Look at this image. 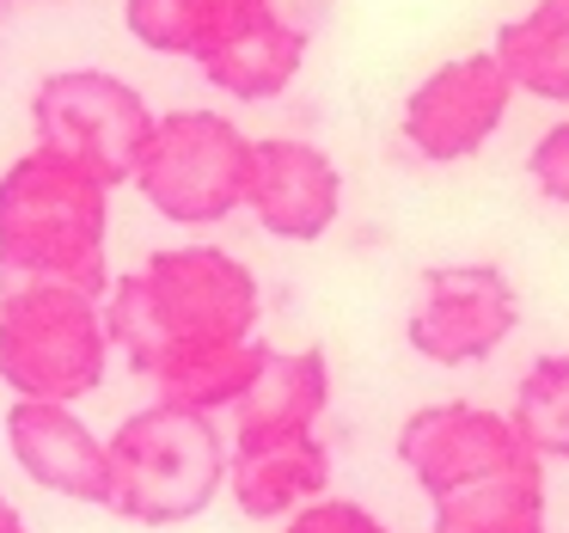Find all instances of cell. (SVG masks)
Returning a JSON list of instances; mask_svg holds the SVG:
<instances>
[{
  "instance_id": "6da1fadb",
  "label": "cell",
  "mask_w": 569,
  "mask_h": 533,
  "mask_svg": "<svg viewBox=\"0 0 569 533\" xmlns=\"http://www.w3.org/2000/svg\"><path fill=\"white\" fill-rule=\"evenodd\" d=\"M99 307L111 356H123L160 393L172 374L258 337L263 288L221 246H166L148 251L141 270L111 276Z\"/></svg>"
},
{
  "instance_id": "7a4b0ae2",
  "label": "cell",
  "mask_w": 569,
  "mask_h": 533,
  "mask_svg": "<svg viewBox=\"0 0 569 533\" xmlns=\"http://www.w3.org/2000/svg\"><path fill=\"white\" fill-rule=\"evenodd\" d=\"M111 190L80 166L26 148L0 172V295L31 283L80 288L104 300L111 288Z\"/></svg>"
},
{
  "instance_id": "3957f363",
  "label": "cell",
  "mask_w": 569,
  "mask_h": 533,
  "mask_svg": "<svg viewBox=\"0 0 569 533\" xmlns=\"http://www.w3.org/2000/svg\"><path fill=\"white\" fill-rule=\"evenodd\" d=\"M111 460V515L136 527H184L227 491V435L202 411L153 398L148 411L117 423L104 442Z\"/></svg>"
},
{
  "instance_id": "277c9868",
  "label": "cell",
  "mask_w": 569,
  "mask_h": 533,
  "mask_svg": "<svg viewBox=\"0 0 569 533\" xmlns=\"http://www.w3.org/2000/svg\"><path fill=\"white\" fill-rule=\"evenodd\" d=\"M104 368H111V337L92 295L56 283L0 295V386L13 398L74 405L104 386Z\"/></svg>"
},
{
  "instance_id": "5b68a950",
  "label": "cell",
  "mask_w": 569,
  "mask_h": 533,
  "mask_svg": "<svg viewBox=\"0 0 569 533\" xmlns=\"http://www.w3.org/2000/svg\"><path fill=\"white\" fill-rule=\"evenodd\" d=\"M251 136L221 111H166L136 160L129 185L172 227H214L246 209Z\"/></svg>"
},
{
  "instance_id": "8992f818",
  "label": "cell",
  "mask_w": 569,
  "mask_h": 533,
  "mask_svg": "<svg viewBox=\"0 0 569 533\" xmlns=\"http://www.w3.org/2000/svg\"><path fill=\"white\" fill-rule=\"evenodd\" d=\"M153 136V111L111 68H56L31 92V148L80 166L104 190L129 185Z\"/></svg>"
},
{
  "instance_id": "52a82bcc",
  "label": "cell",
  "mask_w": 569,
  "mask_h": 533,
  "mask_svg": "<svg viewBox=\"0 0 569 533\" xmlns=\"http://www.w3.org/2000/svg\"><path fill=\"white\" fill-rule=\"evenodd\" d=\"M520 325V295L502 264H429L405 337L435 368L490 362Z\"/></svg>"
},
{
  "instance_id": "ba28073f",
  "label": "cell",
  "mask_w": 569,
  "mask_h": 533,
  "mask_svg": "<svg viewBox=\"0 0 569 533\" xmlns=\"http://www.w3.org/2000/svg\"><path fill=\"white\" fill-rule=\"evenodd\" d=\"M398 466L417 478V491L429 503H441V496L466 491L478 478L539 466V460L527 454V442L515 435V423L502 411L441 398V405H422L405 417V430H398Z\"/></svg>"
},
{
  "instance_id": "9c48e42d",
  "label": "cell",
  "mask_w": 569,
  "mask_h": 533,
  "mask_svg": "<svg viewBox=\"0 0 569 533\" xmlns=\"http://www.w3.org/2000/svg\"><path fill=\"white\" fill-rule=\"evenodd\" d=\"M515 87H508L502 62L490 50H471L459 62H441L429 80H417V92L405 99V141L417 148V160L429 166H459L502 129Z\"/></svg>"
},
{
  "instance_id": "30bf717a",
  "label": "cell",
  "mask_w": 569,
  "mask_h": 533,
  "mask_svg": "<svg viewBox=\"0 0 569 533\" xmlns=\"http://www.w3.org/2000/svg\"><path fill=\"white\" fill-rule=\"evenodd\" d=\"M246 209L258 227L288 246H312L337 227L343 215V172L325 148L295 136L251 141V178H246Z\"/></svg>"
},
{
  "instance_id": "8fae6325",
  "label": "cell",
  "mask_w": 569,
  "mask_h": 533,
  "mask_svg": "<svg viewBox=\"0 0 569 533\" xmlns=\"http://www.w3.org/2000/svg\"><path fill=\"white\" fill-rule=\"evenodd\" d=\"M7 447H13L19 472L38 491L87 503V509L111 503V460H104V442L87 430V417L74 405L13 398L7 405Z\"/></svg>"
},
{
  "instance_id": "7c38bea8",
  "label": "cell",
  "mask_w": 569,
  "mask_h": 533,
  "mask_svg": "<svg viewBox=\"0 0 569 533\" xmlns=\"http://www.w3.org/2000/svg\"><path fill=\"white\" fill-rule=\"evenodd\" d=\"M227 491L239 515L288 521L295 509L331 496V447L319 430L288 442H227Z\"/></svg>"
},
{
  "instance_id": "4fadbf2b",
  "label": "cell",
  "mask_w": 569,
  "mask_h": 533,
  "mask_svg": "<svg viewBox=\"0 0 569 533\" xmlns=\"http://www.w3.org/2000/svg\"><path fill=\"white\" fill-rule=\"evenodd\" d=\"M331 405V362L325 349H270L251 393L233 405V435L227 442H288L312 435Z\"/></svg>"
},
{
  "instance_id": "5bb4252c",
  "label": "cell",
  "mask_w": 569,
  "mask_h": 533,
  "mask_svg": "<svg viewBox=\"0 0 569 533\" xmlns=\"http://www.w3.org/2000/svg\"><path fill=\"white\" fill-rule=\"evenodd\" d=\"M300 62H307V31H300L295 19H282L276 7L258 19H246V26H233L221 43H209V50L197 56L202 80H209L214 92H227V99H239V105L282 99V92L295 87Z\"/></svg>"
},
{
  "instance_id": "9a60e30c",
  "label": "cell",
  "mask_w": 569,
  "mask_h": 533,
  "mask_svg": "<svg viewBox=\"0 0 569 533\" xmlns=\"http://www.w3.org/2000/svg\"><path fill=\"white\" fill-rule=\"evenodd\" d=\"M490 56L502 62L508 87L545 105H569V0H539L496 31Z\"/></svg>"
},
{
  "instance_id": "2e32d148",
  "label": "cell",
  "mask_w": 569,
  "mask_h": 533,
  "mask_svg": "<svg viewBox=\"0 0 569 533\" xmlns=\"http://www.w3.org/2000/svg\"><path fill=\"white\" fill-rule=\"evenodd\" d=\"M429 533H551L545 527V466L496 472L435 503Z\"/></svg>"
},
{
  "instance_id": "e0dca14e",
  "label": "cell",
  "mask_w": 569,
  "mask_h": 533,
  "mask_svg": "<svg viewBox=\"0 0 569 533\" xmlns=\"http://www.w3.org/2000/svg\"><path fill=\"white\" fill-rule=\"evenodd\" d=\"M258 13H270V7H246V0H123L129 38H136L141 50L190 56V62Z\"/></svg>"
},
{
  "instance_id": "ac0fdd59",
  "label": "cell",
  "mask_w": 569,
  "mask_h": 533,
  "mask_svg": "<svg viewBox=\"0 0 569 533\" xmlns=\"http://www.w3.org/2000/svg\"><path fill=\"white\" fill-rule=\"evenodd\" d=\"M527 454L539 460H569V349L563 356H539L515 386V411H502Z\"/></svg>"
},
{
  "instance_id": "d6986e66",
  "label": "cell",
  "mask_w": 569,
  "mask_h": 533,
  "mask_svg": "<svg viewBox=\"0 0 569 533\" xmlns=\"http://www.w3.org/2000/svg\"><path fill=\"white\" fill-rule=\"evenodd\" d=\"M527 178H532V190H539L545 203L569 209V117H563V124H551L539 141H532Z\"/></svg>"
},
{
  "instance_id": "ffe728a7",
  "label": "cell",
  "mask_w": 569,
  "mask_h": 533,
  "mask_svg": "<svg viewBox=\"0 0 569 533\" xmlns=\"http://www.w3.org/2000/svg\"><path fill=\"white\" fill-rule=\"evenodd\" d=\"M282 533H392L373 509L349 503V496H319V503L295 509Z\"/></svg>"
},
{
  "instance_id": "44dd1931",
  "label": "cell",
  "mask_w": 569,
  "mask_h": 533,
  "mask_svg": "<svg viewBox=\"0 0 569 533\" xmlns=\"http://www.w3.org/2000/svg\"><path fill=\"white\" fill-rule=\"evenodd\" d=\"M0 533H31V527H26V515H19L13 503H7V491H0Z\"/></svg>"
},
{
  "instance_id": "7402d4cb",
  "label": "cell",
  "mask_w": 569,
  "mask_h": 533,
  "mask_svg": "<svg viewBox=\"0 0 569 533\" xmlns=\"http://www.w3.org/2000/svg\"><path fill=\"white\" fill-rule=\"evenodd\" d=\"M246 7H276V0H246Z\"/></svg>"
}]
</instances>
